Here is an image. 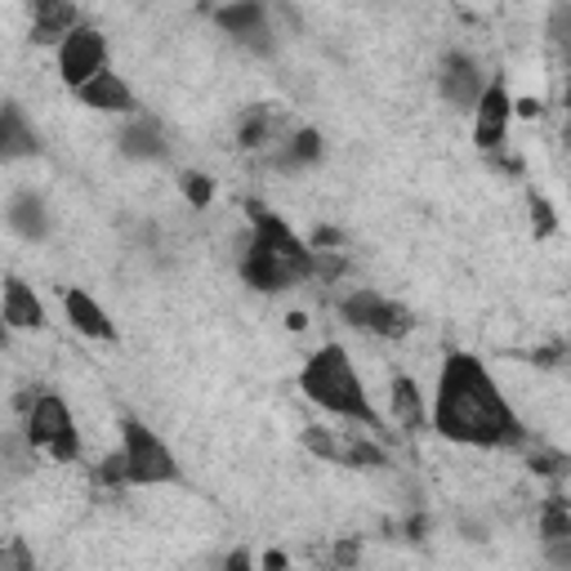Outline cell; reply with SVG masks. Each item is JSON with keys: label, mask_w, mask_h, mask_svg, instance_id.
I'll use <instances>...</instances> for the list:
<instances>
[{"label": "cell", "mask_w": 571, "mask_h": 571, "mask_svg": "<svg viewBox=\"0 0 571 571\" xmlns=\"http://www.w3.org/2000/svg\"><path fill=\"white\" fill-rule=\"evenodd\" d=\"M77 94H81V103L86 108H94V112H117V117H126V112H134V90L117 77V72H94L86 86H77Z\"/></svg>", "instance_id": "10"}, {"label": "cell", "mask_w": 571, "mask_h": 571, "mask_svg": "<svg viewBox=\"0 0 571 571\" xmlns=\"http://www.w3.org/2000/svg\"><path fill=\"white\" fill-rule=\"evenodd\" d=\"M304 442H309V451H318V455H327V460H344V447H340L331 433L309 429V433H304Z\"/></svg>", "instance_id": "25"}, {"label": "cell", "mask_w": 571, "mask_h": 571, "mask_svg": "<svg viewBox=\"0 0 571 571\" xmlns=\"http://www.w3.org/2000/svg\"><path fill=\"white\" fill-rule=\"evenodd\" d=\"M46 451H50L59 464H72V460L81 455V438H77V429H63V433H59V438H54Z\"/></svg>", "instance_id": "23"}, {"label": "cell", "mask_w": 571, "mask_h": 571, "mask_svg": "<svg viewBox=\"0 0 571 571\" xmlns=\"http://www.w3.org/2000/svg\"><path fill=\"white\" fill-rule=\"evenodd\" d=\"M263 134H268V112L254 108L246 117V126H241V148H263Z\"/></svg>", "instance_id": "22"}, {"label": "cell", "mask_w": 571, "mask_h": 571, "mask_svg": "<svg viewBox=\"0 0 571 571\" xmlns=\"http://www.w3.org/2000/svg\"><path fill=\"white\" fill-rule=\"evenodd\" d=\"M121 152L134 157V161H157V157H166L161 126H157L152 117H134V121L121 130Z\"/></svg>", "instance_id": "15"}, {"label": "cell", "mask_w": 571, "mask_h": 571, "mask_svg": "<svg viewBox=\"0 0 571 571\" xmlns=\"http://www.w3.org/2000/svg\"><path fill=\"white\" fill-rule=\"evenodd\" d=\"M263 567H268V571H277V567H286V553H281V549H272V553H263Z\"/></svg>", "instance_id": "30"}, {"label": "cell", "mask_w": 571, "mask_h": 571, "mask_svg": "<svg viewBox=\"0 0 571 571\" xmlns=\"http://www.w3.org/2000/svg\"><path fill=\"white\" fill-rule=\"evenodd\" d=\"M513 117L535 121V117H540V103H535V99H518V103H513Z\"/></svg>", "instance_id": "28"}, {"label": "cell", "mask_w": 571, "mask_h": 571, "mask_svg": "<svg viewBox=\"0 0 571 571\" xmlns=\"http://www.w3.org/2000/svg\"><path fill=\"white\" fill-rule=\"evenodd\" d=\"M438 86H442V99H447L451 108H473L478 94H482V86H487V77H482V68H478L473 54H451V59L442 63Z\"/></svg>", "instance_id": "8"}, {"label": "cell", "mask_w": 571, "mask_h": 571, "mask_svg": "<svg viewBox=\"0 0 571 571\" xmlns=\"http://www.w3.org/2000/svg\"><path fill=\"white\" fill-rule=\"evenodd\" d=\"M393 420L407 429H424V398H420V384L411 375L393 380Z\"/></svg>", "instance_id": "18"}, {"label": "cell", "mask_w": 571, "mask_h": 571, "mask_svg": "<svg viewBox=\"0 0 571 571\" xmlns=\"http://www.w3.org/2000/svg\"><path fill=\"white\" fill-rule=\"evenodd\" d=\"M59 77L77 90V86H86L94 72H103L108 68V41H103V32L99 28H72L59 46Z\"/></svg>", "instance_id": "5"}, {"label": "cell", "mask_w": 571, "mask_h": 571, "mask_svg": "<svg viewBox=\"0 0 571 571\" xmlns=\"http://www.w3.org/2000/svg\"><path fill=\"white\" fill-rule=\"evenodd\" d=\"M37 152H41V139L32 134L28 117H23L14 103H6V108H0V166L23 161V157H37Z\"/></svg>", "instance_id": "12"}, {"label": "cell", "mask_w": 571, "mask_h": 571, "mask_svg": "<svg viewBox=\"0 0 571 571\" xmlns=\"http://www.w3.org/2000/svg\"><path fill=\"white\" fill-rule=\"evenodd\" d=\"M63 429H72V411L59 393H41L32 407H28V442L32 447H50Z\"/></svg>", "instance_id": "11"}, {"label": "cell", "mask_w": 571, "mask_h": 571, "mask_svg": "<svg viewBox=\"0 0 571 571\" xmlns=\"http://www.w3.org/2000/svg\"><path fill=\"white\" fill-rule=\"evenodd\" d=\"M0 313H6L10 331H41L46 327V304L23 277H6V295H0Z\"/></svg>", "instance_id": "9"}, {"label": "cell", "mask_w": 571, "mask_h": 571, "mask_svg": "<svg viewBox=\"0 0 571 571\" xmlns=\"http://www.w3.org/2000/svg\"><path fill=\"white\" fill-rule=\"evenodd\" d=\"M433 433L460 447H522L527 429L473 353H447L433 389Z\"/></svg>", "instance_id": "1"}, {"label": "cell", "mask_w": 571, "mask_h": 571, "mask_svg": "<svg viewBox=\"0 0 571 571\" xmlns=\"http://www.w3.org/2000/svg\"><path fill=\"white\" fill-rule=\"evenodd\" d=\"M179 188H183V197H188L192 210H206V206L214 201V179L201 174V170H188V174L179 179Z\"/></svg>", "instance_id": "21"}, {"label": "cell", "mask_w": 571, "mask_h": 571, "mask_svg": "<svg viewBox=\"0 0 571 571\" xmlns=\"http://www.w3.org/2000/svg\"><path fill=\"white\" fill-rule=\"evenodd\" d=\"M540 535H544V540H567V535H571V513H567L562 495H553V500L544 504V513H540Z\"/></svg>", "instance_id": "20"}, {"label": "cell", "mask_w": 571, "mask_h": 571, "mask_svg": "<svg viewBox=\"0 0 571 571\" xmlns=\"http://www.w3.org/2000/svg\"><path fill=\"white\" fill-rule=\"evenodd\" d=\"M121 451H126V482H134V487H157V482L179 478V464H174L170 447L143 420L121 424Z\"/></svg>", "instance_id": "3"}, {"label": "cell", "mask_w": 571, "mask_h": 571, "mask_svg": "<svg viewBox=\"0 0 571 571\" xmlns=\"http://www.w3.org/2000/svg\"><path fill=\"white\" fill-rule=\"evenodd\" d=\"M0 567H32V553H28L23 544H14V549H0Z\"/></svg>", "instance_id": "27"}, {"label": "cell", "mask_w": 571, "mask_h": 571, "mask_svg": "<svg viewBox=\"0 0 571 571\" xmlns=\"http://www.w3.org/2000/svg\"><path fill=\"white\" fill-rule=\"evenodd\" d=\"M99 478H103V482H126V451L108 455V460H103V469H99Z\"/></svg>", "instance_id": "26"}, {"label": "cell", "mask_w": 571, "mask_h": 571, "mask_svg": "<svg viewBox=\"0 0 571 571\" xmlns=\"http://www.w3.org/2000/svg\"><path fill=\"white\" fill-rule=\"evenodd\" d=\"M10 228L19 232V237H28V241H41L46 232H50V210H46V201L37 197V192H19L14 201H10Z\"/></svg>", "instance_id": "16"}, {"label": "cell", "mask_w": 571, "mask_h": 571, "mask_svg": "<svg viewBox=\"0 0 571 571\" xmlns=\"http://www.w3.org/2000/svg\"><path fill=\"white\" fill-rule=\"evenodd\" d=\"M335 558H340V562H358V558H362V549H358L353 540H344V544L335 549Z\"/></svg>", "instance_id": "29"}, {"label": "cell", "mask_w": 571, "mask_h": 571, "mask_svg": "<svg viewBox=\"0 0 571 571\" xmlns=\"http://www.w3.org/2000/svg\"><path fill=\"white\" fill-rule=\"evenodd\" d=\"M241 277H246V286H254V291L272 295V291H286V286L304 281L309 272L300 263H291V259H281V254H272V250H263V246L250 241V250L241 259Z\"/></svg>", "instance_id": "7"}, {"label": "cell", "mask_w": 571, "mask_h": 571, "mask_svg": "<svg viewBox=\"0 0 571 571\" xmlns=\"http://www.w3.org/2000/svg\"><path fill=\"white\" fill-rule=\"evenodd\" d=\"M72 28H77V0H37V10H32L37 46H59Z\"/></svg>", "instance_id": "13"}, {"label": "cell", "mask_w": 571, "mask_h": 571, "mask_svg": "<svg viewBox=\"0 0 571 571\" xmlns=\"http://www.w3.org/2000/svg\"><path fill=\"white\" fill-rule=\"evenodd\" d=\"M214 23H219L228 37H241V41L263 37V0H237V6H223V10L214 14Z\"/></svg>", "instance_id": "17"}, {"label": "cell", "mask_w": 571, "mask_h": 571, "mask_svg": "<svg viewBox=\"0 0 571 571\" xmlns=\"http://www.w3.org/2000/svg\"><path fill=\"white\" fill-rule=\"evenodd\" d=\"M531 223H535V237H549L558 228V214H553V206L544 197H531Z\"/></svg>", "instance_id": "24"}, {"label": "cell", "mask_w": 571, "mask_h": 571, "mask_svg": "<svg viewBox=\"0 0 571 571\" xmlns=\"http://www.w3.org/2000/svg\"><path fill=\"white\" fill-rule=\"evenodd\" d=\"M340 313H344L349 327L371 331V335H380V340H402V335H411V327H415L411 309L384 300L380 291H353V295H344Z\"/></svg>", "instance_id": "4"}, {"label": "cell", "mask_w": 571, "mask_h": 571, "mask_svg": "<svg viewBox=\"0 0 571 571\" xmlns=\"http://www.w3.org/2000/svg\"><path fill=\"white\" fill-rule=\"evenodd\" d=\"M63 313H68V322H72L81 335H90V340H112V335H117L112 318L99 309V300H94L90 291H81V286L63 295Z\"/></svg>", "instance_id": "14"}, {"label": "cell", "mask_w": 571, "mask_h": 571, "mask_svg": "<svg viewBox=\"0 0 571 571\" xmlns=\"http://www.w3.org/2000/svg\"><path fill=\"white\" fill-rule=\"evenodd\" d=\"M300 389L309 402H318L322 411L340 415V420H353V424H367V429H380V415L367 398V384L349 358L344 344H322L304 371H300Z\"/></svg>", "instance_id": "2"}, {"label": "cell", "mask_w": 571, "mask_h": 571, "mask_svg": "<svg viewBox=\"0 0 571 571\" xmlns=\"http://www.w3.org/2000/svg\"><path fill=\"white\" fill-rule=\"evenodd\" d=\"M10 344V322H6V313H0V349Z\"/></svg>", "instance_id": "32"}, {"label": "cell", "mask_w": 571, "mask_h": 571, "mask_svg": "<svg viewBox=\"0 0 571 571\" xmlns=\"http://www.w3.org/2000/svg\"><path fill=\"white\" fill-rule=\"evenodd\" d=\"M286 327H291V331H304V327H309V318H304V313H291V318H286Z\"/></svg>", "instance_id": "31"}, {"label": "cell", "mask_w": 571, "mask_h": 571, "mask_svg": "<svg viewBox=\"0 0 571 571\" xmlns=\"http://www.w3.org/2000/svg\"><path fill=\"white\" fill-rule=\"evenodd\" d=\"M322 157V134L318 130H300L281 152V166H313Z\"/></svg>", "instance_id": "19"}, {"label": "cell", "mask_w": 571, "mask_h": 571, "mask_svg": "<svg viewBox=\"0 0 571 571\" xmlns=\"http://www.w3.org/2000/svg\"><path fill=\"white\" fill-rule=\"evenodd\" d=\"M473 112H478V121H473V143H478L482 152H495V148L504 143V134H509V121H513V99H509L504 81H487L482 94H478V103H473Z\"/></svg>", "instance_id": "6"}]
</instances>
